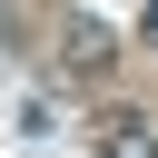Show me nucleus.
Returning <instances> with one entry per match:
<instances>
[{"label":"nucleus","instance_id":"nucleus-1","mask_svg":"<svg viewBox=\"0 0 158 158\" xmlns=\"http://www.w3.org/2000/svg\"><path fill=\"white\" fill-rule=\"evenodd\" d=\"M89 138H99V158H158V128H148L138 109H99Z\"/></svg>","mask_w":158,"mask_h":158},{"label":"nucleus","instance_id":"nucleus-3","mask_svg":"<svg viewBox=\"0 0 158 158\" xmlns=\"http://www.w3.org/2000/svg\"><path fill=\"white\" fill-rule=\"evenodd\" d=\"M148 40H158V0H148Z\"/></svg>","mask_w":158,"mask_h":158},{"label":"nucleus","instance_id":"nucleus-2","mask_svg":"<svg viewBox=\"0 0 158 158\" xmlns=\"http://www.w3.org/2000/svg\"><path fill=\"white\" fill-rule=\"evenodd\" d=\"M59 59H69V69H109V30H99V20H69Z\"/></svg>","mask_w":158,"mask_h":158}]
</instances>
